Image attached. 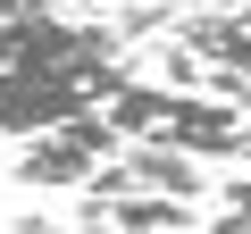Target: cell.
I'll list each match as a JSON object with an SVG mask.
<instances>
[{"instance_id":"cell-5","label":"cell","mask_w":251,"mask_h":234,"mask_svg":"<svg viewBox=\"0 0 251 234\" xmlns=\"http://www.w3.org/2000/svg\"><path fill=\"white\" fill-rule=\"evenodd\" d=\"M59 0H0V25H17V17H50Z\"/></svg>"},{"instance_id":"cell-3","label":"cell","mask_w":251,"mask_h":234,"mask_svg":"<svg viewBox=\"0 0 251 234\" xmlns=\"http://www.w3.org/2000/svg\"><path fill=\"white\" fill-rule=\"evenodd\" d=\"M117 151H126V142H117L109 117H67V126L34 134V142L17 151V184H42V192H59V184H92Z\"/></svg>"},{"instance_id":"cell-1","label":"cell","mask_w":251,"mask_h":234,"mask_svg":"<svg viewBox=\"0 0 251 234\" xmlns=\"http://www.w3.org/2000/svg\"><path fill=\"white\" fill-rule=\"evenodd\" d=\"M117 142H151V151H184V159H243L251 151V117L201 92H168V84H126L109 109Z\"/></svg>"},{"instance_id":"cell-2","label":"cell","mask_w":251,"mask_h":234,"mask_svg":"<svg viewBox=\"0 0 251 234\" xmlns=\"http://www.w3.org/2000/svg\"><path fill=\"white\" fill-rule=\"evenodd\" d=\"M168 92H201L226 109H251V9H218V17H184L176 42L159 50Z\"/></svg>"},{"instance_id":"cell-4","label":"cell","mask_w":251,"mask_h":234,"mask_svg":"<svg viewBox=\"0 0 251 234\" xmlns=\"http://www.w3.org/2000/svg\"><path fill=\"white\" fill-rule=\"evenodd\" d=\"M193 201H159V192H117V201H84V234H184Z\"/></svg>"}]
</instances>
